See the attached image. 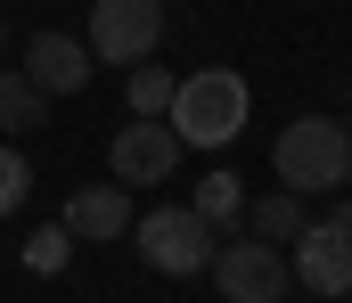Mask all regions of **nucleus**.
Returning a JSON list of instances; mask_svg holds the SVG:
<instances>
[{"instance_id": "1", "label": "nucleus", "mask_w": 352, "mask_h": 303, "mask_svg": "<svg viewBox=\"0 0 352 303\" xmlns=\"http://www.w3.org/2000/svg\"><path fill=\"white\" fill-rule=\"evenodd\" d=\"M246 115H254V91H246V74H230V66L180 74L173 106H164V123L180 131V148H230V139L246 131Z\"/></svg>"}, {"instance_id": "2", "label": "nucleus", "mask_w": 352, "mask_h": 303, "mask_svg": "<svg viewBox=\"0 0 352 303\" xmlns=\"http://www.w3.org/2000/svg\"><path fill=\"white\" fill-rule=\"evenodd\" d=\"M270 164H278V189H295V197L344 189L352 181V131L336 123V115H295V123L278 131Z\"/></svg>"}, {"instance_id": "3", "label": "nucleus", "mask_w": 352, "mask_h": 303, "mask_svg": "<svg viewBox=\"0 0 352 303\" xmlns=\"http://www.w3.org/2000/svg\"><path fill=\"white\" fill-rule=\"evenodd\" d=\"M131 246H140V262L164 271V279H205V262H213V221H205L197 205H148V213H131Z\"/></svg>"}, {"instance_id": "4", "label": "nucleus", "mask_w": 352, "mask_h": 303, "mask_svg": "<svg viewBox=\"0 0 352 303\" xmlns=\"http://www.w3.org/2000/svg\"><path fill=\"white\" fill-rule=\"evenodd\" d=\"M287 271H295V287H311L320 303L352 295V205L303 221V238L287 246Z\"/></svg>"}, {"instance_id": "5", "label": "nucleus", "mask_w": 352, "mask_h": 303, "mask_svg": "<svg viewBox=\"0 0 352 303\" xmlns=\"http://www.w3.org/2000/svg\"><path fill=\"white\" fill-rule=\"evenodd\" d=\"M205 279H213V295H221V303H287V246L230 238V246H213Z\"/></svg>"}, {"instance_id": "6", "label": "nucleus", "mask_w": 352, "mask_h": 303, "mask_svg": "<svg viewBox=\"0 0 352 303\" xmlns=\"http://www.w3.org/2000/svg\"><path fill=\"white\" fill-rule=\"evenodd\" d=\"M164 41V0H90V58L98 66H140Z\"/></svg>"}, {"instance_id": "7", "label": "nucleus", "mask_w": 352, "mask_h": 303, "mask_svg": "<svg viewBox=\"0 0 352 303\" xmlns=\"http://www.w3.org/2000/svg\"><path fill=\"white\" fill-rule=\"evenodd\" d=\"M107 164H115L123 189H156V181H173V172H180V131L164 123V115H131V123L115 131Z\"/></svg>"}, {"instance_id": "8", "label": "nucleus", "mask_w": 352, "mask_h": 303, "mask_svg": "<svg viewBox=\"0 0 352 303\" xmlns=\"http://www.w3.org/2000/svg\"><path fill=\"white\" fill-rule=\"evenodd\" d=\"M90 66H98V58H90V41L58 33V25L25 41V82H33V91H50V99H66V91H90Z\"/></svg>"}, {"instance_id": "9", "label": "nucleus", "mask_w": 352, "mask_h": 303, "mask_svg": "<svg viewBox=\"0 0 352 303\" xmlns=\"http://www.w3.org/2000/svg\"><path fill=\"white\" fill-rule=\"evenodd\" d=\"M58 221H66L74 238H90V246H107V238H131V197H123V181H107V189H74Z\"/></svg>"}, {"instance_id": "10", "label": "nucleus", "mask_w": 352, "mask_h": 303, "mask_svg": "<svg viewBox=\"0 0 352 303\" xmlns=\"http://www.w3.org/2000/svg\"><path fill=\"white\" fill-rule=\"evenodd\" d=\"M303 221H311V213H303V197H295V189H278V197H254V205H246V238H263V246H295V238H303Z\"/></svg>"}, {"instance_id": "11", "label": "nucleus", "mask_w": 352, "mask_h": 303, "mask_svg": "<svg viewBox=\"0 0 352 303\" xmlns=\"http://www.w3.org/2000/svg\"><path fill=\"white\" fill-rule=\"evenodd\" d=\"M41 123H50V91H33L25 74L0 66V139H25V131H41Z\"/></svg>"}, {"instance_id": "12", "label": "nucleus", "mask_w": 352, "mask_h": 303, "mask_svg": "<svg viewBox=\"0 0 352 303\" xmlns=\"http://www.w3.org/2000/svg\"><path fill=\"white\" fill-rule=\"evenodd\" d=\"M188 205H197L213 229H238V221H246V181H238L230 164H213V172L197 181V197H188Z\"/></svg>"}, {"instance_id": "13", "label": "nucleus", "mask_w": 352, "mask_h": 303, "mask_svg": "<svg viewBox=\"0 0 352 303\" xmlns=\"http://www.w3.org/2000/svg\"><path fill=\"white\" fill-rule=\"evenodd\" d=\"M173 91H180V74H164V66H148V58L123 66V106H131V115H164Z\"/></svg>"}, {"instance_id": "14", "label": "nucleus", "mask_w": 352, "mask_h": 303, "mask_svg": "<svg viewBox=\"0 0 352 303\" xmlns=\"http://www.w3.org/2000/svg\"><path fill=\"white\" fill-rule=\"evenodd\" d=\"M66 262H74V229H66V221H41V229L25 238V271H41V279H58Z\"/></svg>"}, {"instance_id": "15", "label": "nucleus", "mask_w": 352, "mask_h": 303, "mask_svg": "<svg viewBox=\"0 0 352 303\" xmlns=\"http://www.w3.org/2000/svg\"><path fill=\"white\" fill-rule=\"evenodd\" d=\"M25 197H33V164L0 139V221H8V213H25Z\"/></svg>"}, {"instance_id": "16", "label": "nucleus", "mask_w": 352, "mask_h": 303, "mask_svg": "<svg viewBox=\"0 0 352 303\" xmlns=\"http://www.w3.org/2000/svg\"><path fill=\"white\" fill-rule=\"evenodd\" d=\"M0 66H8V16H0Z\"/></svg>"}, {"instance_id": "17", "label": "nucleus", "mask_w": 352, "mask_h": 303, "mask_svg": "<svg viewBox=\"0 0 352 303\" xmlns=\"http://www.w3.org/2000/svg\"><path fill=\"white\" fill-rule=\"evenodd\" d=\"M336 303H344V295H336Z\"/></svg>"}]
</instances>
